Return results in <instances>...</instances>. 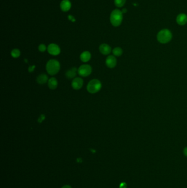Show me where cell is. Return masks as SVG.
Masks as SVG:
<instances>
[{"instance_id": "obj_1", "label": "cell", "mask_w": 187, "mask_h": 188, "mask_svg": "<svg viewBox=\"0 0 187 188\" xmlns=\"http://www.w3.org/2000/svg\"><path fill=\"white\" fill-rule=\"evenodd\" d=\"M172 34L171 31L167 29H164L159 31L157 34V40L162 44H165L172 40Z\"/></svg>"}, {"instance_id": "obj_2", "label": "cell", "mask_w": 187, "mask_h": 188, "mask_svg": "<svg viewBox=\"0 0 187 188\" xmlns=\"http://www.w3.org/2000/svg\"><path fill=\"white\" fill-rule=\"evenodd\" d=\"M111 24L114 26H120L123 20V13L121 10L116 9L112 10L110 17Z\"/></svg>"}, {"instance_id": "obj_3", "label": "cell", "mask_w": 187, "mask_h": 188, "mask_svg": "<svg viewBox=\"0 0 187 188\" xmlns=\"http://www.w3.org/2000/svg\"><path fill=\"white\" fill-rule=\"evenodd\" d=\"M60 63L56 60H51L46 65V70L49 74L54 76L57 74L60 70Z\"/></svg>"}, {"instance_id": "obj_4", "label": "cell", "mask_w": 187, "mask_h": 188, "mask_svg": "<svg viewBox=\"0 0 187 188\" xmlns=\"http://www.w3.org/2000/svg\"><path fill=\"white\" fill-rule=\"evenodd\" d=\"M101 88V83L98 79H93L90 81L87 86V90L91 94H95Z\"/></svg>"}, {"instance_id": "obj_5", "label": "cell", "mask_w": 187, "mask_h": 188, "mask_svg": "<svg viewBox=\"0 0 187 188\" xmlns=\"http://www.w3.org/2000/svg\"><path fill=\"white\" fill-rule=\"evenodd\" d=\"M92 67L88 65H83L79 67L77 70L78 74L82 77L90 76L92 73Z\"/></svg>"}, {"instance_id": "obj_6", "label": "cell", "mask_w": 187, "mask_h": 188, "mask_svg": "<svg viewBox=\"0 0 187 188\" xmlns=\"http://www.w3.org/2000/svg\"><path fill=\"white\" fill-rule=\"evenodd\" d=\"M47 50L48 53L53 56H57L58 55L61 53V49L58 45L55 44H50Z\"/></svg>"}, {"instance_id": "obj_7", "label": "cell", "mask_w": 187, "mask_h": 188, "mask_svg": "<svg viewBox=\"0 0 187 188\" xmlns=\"http://www.w3.org/2000/svg\"><path fill=\"white\" fill-rule=\"evenodd\" d=\"M83 81L82 79L79 77H77L73 79L71 83V86L75 90H79L83 86Z\"/></svg>"}, {"instance_id": "obj_8", "label": "cell", "mask_w": 187, "mask_h": 188, "mask_svg": "<svg viewBox=\"0 0 187 188\" xmlns=\"http://www.w3.org/2000/svg\"><path fill=\"white\" fill-rule=\"evenodd\" d=\"M106 66L109 68H114L116 66L117 64V60L114 56L110 55L106 58Z\"/></svg>"}, {"instance_id": "obj_9", "label": "cell", "mask_w": 187, "mask_h": 188, "mask_svg": "<svg viewBox=\"0 0 187 188\" xmlns=\"http://www.w3.org/2000/svg\"><path fill=\"white\" fill-rule=\"evenodd\" d=\"M177 24L179 26H184L187 23V15L184 13H180L176 18Z\"/></svg>"}, {"instance_id": "obj_10", "label": "cell", "mask_w": 187, "mask_h": 188, "mask_svg": "<svg viewBox=\"0 0 187 188\" xmlns=\"http://www.w3.org/2000/svg\"><path fill=\"white\" fill-rule=\"evenodd\" d=\"M71 3L69 0H63L61 2L60 7L63 12H68L71 8Z\"/></svg>"}, {"instance_id": "obj_11", "label": "cell", "mask_w": 187, "mask_h": 188, "mask_svg": "<svg viewBox=\"0 0 187 188\" xmlns=\"http://www.w3.org/2000/svg\"><path fill=\"white\" fill-rule=\"evenodd\" d=\"M99 51L101 54L104 55H108L111 52L110 46L106 44H103L99 46Z\"/></svg>"}, {"instance_id": "obj_12", "label": "cell", "mask_w": 187, "mask_h": 188, "mask_svg": "<svg viewBox=\"0 0 187 188\" xmlns=\"http://www.w3.org/2000/svg\"><path fill=\"white\" fill-rule=\"evenodd\" d=\"M48 86L51 90H55L58 87V81L56 78L52 77L48 81Z\"/></svg>"}, {"instance_id": "obj_13", "label": "cell", "mask_w": 187, "mask_h": 188, "mask_svg": "<svg viewBox=\"0 0 187 188\" xmlns=\"http://www.w3.org/2000/svg\"><path fill=\"white\" fill-rule=\"evenodd\" d=\"M91 58V53L88 51L83 52L80 55V59L83 62H87L90 61Z\"/></svg>"}, {"instance_id": "obj_14", "label": "cell", "mask_w": 187, "mask_h": 188, "mask_svg": "<svg viewBox=\"0 0 187 188\" xmlns=\"http://www.w3.org/2000/svg\"><path fill=\"white\" fill-rule=\"evenodd\" d=\"M77 71L76 68L73 67L66 73V76L69 79H72L75 78L76 76V72Z\"/></svg>"}, {"instance_id": "obj_15", "label": "cell", "mask_w": 187, "mask_h": 188, "mask_svg": "<svg viewBox=\"0 0 187 188\" xmlns=\"http://www.w3.org/2000/svg\"><path fill=\"white\" fill-rule=\"evenodd\" d=\"M48 81V76L45 74H41L37 78V82L39 84H45Z\"/></svg>"}, {"instance_id": "obj_16", "label": "cell", "mask_w": 187, "mask_h": 188, "mask_svg": "<svg viewBox=\"0 0 187 188\" xmlns=\"http://www.w3.org/2000/svg\"><path fill=\"white\" fill-rule=\"evenodd\" d=\"M112 53L113 55L115 56H117V57H119V56H121L123 53V50L121 47H116L115 48H114L112 50Z\"/></svg>"}, {"instance_id": "obj_17", "label": "cell", "mask_w": 187, "mask_h": 188, "mask_svg": "<svg viewBox=\"0 0 187 188\" xmlns=\"http://www.w3.org/2000/svg\"><path fill=\"white\" fill-rule=\"evenodd\" d=\"M126 1V0H114V3L117 7L121 8L125 5Z\"/></svg>"}, {"instance_id": "obj_18", "label": "cell", "mask_w": 187, "mask_h": 188, "mask_svg": "<svg viewBox=\"0 0 187 188\" xmlns=\"http://www.w3.org/2000/svg\"><path fill=\"white\" fill-rule=\"evenodd\" d=\"M11 55L14 58H18L20 55V52L18 49H13L11 52Z\"/></svg>"}, {"instance_id": "obj_19", "label": "cell", "mask_w": 187, "mask_h": 188, "mask_svg": "<svg viewBox=\"0 0 187 188\" xmlns=\"http://www.w3.org/2000/svg\"><path fill=\"white\" fill-rule=\"evenodd\" d=\"M39 50L40 52H45L46 50V47L44 44H41L39 46Z\"/></svg>"}, {"instance_id": "obj_20", "label": "cell", "mask_w": 187, "mask_h": 188, "mask_svg": "<svg viewBox=\"0 0 187 188\" xmlns=\"http://www.w3.org/2000/svg\"><path fill=\"white\" fill-rule=\"evenodd\" d=\"M45 118V115H43V114H42V115H41V116H40L39 118V119H38L39 122V123H41V122H42L43 121H44Z\"/></svg>"}, {"instance_id": "obj_21", "label": "cell", "mask_w": 187, "mask_h": 188, "mask_svg": "<svg viewBox=\"0 0 187 188\" xmlns=\"http://www.w3.org/2000/svg\"><path fill=\"white\" fill-rule=\"evenodd\" d=\"M35 68V66H32L29 67V71L30 73L32 72V71H34Z\"/></svg>"}, {"instance_id": "obj_22", "label": "cell", "mask_w": 187, "mask_h": 188, "mask_svg": "<svg viewBox=\"0 0 187 188\" xmlns=\"http://www.w3.org/2000/svg\"><path fill=\"white\" fill-rule=\"evenodd\" d=\"M126 184L125 183H122L120 185V188H126Z\"/></svg>"}, {"instance_id": "obj_23", "label": "cell", "mask_w": 187, "mask_h": 188, "mask_svg": "<svg viewBox=\"0 0 187 188\" xmlns=\"http://www.w3.org/2000/svg\"><path fill=\"white\" fill-rule=\"evenodd\" d=\"M183 153L184 154V155L186 156L187 157V147H186V148H184V150H183Z\"/></svg>"}, {"instance_id": "obj_24", "label": "cell", "mask_w": 187, "mask_h": 188, "mask_svg": "<svg viewBox=\"0 0 187 188\" xmlns=\"http://www.w3.org/2000/svg\"><path fill=\"white\" fill-rule=\"evenodd\" d=\"M61 188H72L71 187H70V185H64L63 187Z\"/></svg>"}, {"instance_id": "obj_25", "label": "cell", "mask_w": 187, "mask_h": 188, "mask_svg": "<svg viewBox=\"0 0 187 188\" xmlns=\"http://www.w3.org/2000/svg\"><path fill=\"white\" fill-rule=\"evenodd\" d=\"M121 11L123 13H126V12L127 10L126 9H123Z\"/></svg>"}]
</instances>
